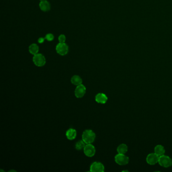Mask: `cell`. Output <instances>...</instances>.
Masks as SVG:
<instances>
[{"instance_id":"6da1fadb","label":"cell","mask_w":172,"mask_h":172,"mask_svg":"<svg viewBox=\"0 0 172 172\" xmlns=\"http://www.w3.org/2000/svg\"><path fill=\"white\" fill-rule=\"evenodd\" d=\"M96 135L95 133L90 129H87L85 130L83 132L82 138L83 140L86 144H91L94 142V140L96 139Z\"/></svg>"},{"instance_id":"7a4b0ae2","label":"cell","mask_w":172,"mask_h":172,"mask_svg":"<svg viewBox=\"0 0 172 172\" xmlns=\"http://www.w3.org/2000/svg\"><path fill=\"white\" fill-rule=\"evenodd\" d=\"M33 63L37 66L43 67L46 64V59L45 57L41 54H37L36 55H33Z\"/></svg>"},{"instance_id":"3957f363","label":"cell","mask_w":172,"mask_h":172,"mask_svg":"<svg viewBox=\"0 0 172 172\" xmlns=\"http://www.w3.org/2000/svg\"><path fill=\"white\" fill-rule=\"evenodd\" d=\"M115 161L119 165H126L129 163V158L125 154H118L115 156Z\"/></svg>"},{"instance_id":"277c9868","label":"cell","mask_w":172,"mask_h":172,"mask_svg":"<svg viewBox=\"0 0 172 172\" xmlns=\"http://www.w3.org/2000/svg\"><path fill=\"white\" fill-rule=\"evenodd\" d=\"M160 165L165 168H168L172 165V160L169 156H165V154L159 157V162Z\"/></svg>"},{"instance_id":"5b68a950","label":"cell","mask_w":172,"mask_h":172,"mask_svg":"<svg viewBox=\"0 0 172 172\" xmlns=\"http://www.w3.org/2000/svg\"><path fill=\"white\" fill-rule=\"evenodd\" d=\"M57 53L61 56H65L68 54L69 51V47L68 45L65 43H59L57 44L56 47Z\"/></svg>"},{"instance_id":"8992f818","label":"cell","mask_w":172,"mask_h":172,"mask_svg":"<svg viewBox=\"0 0 172 172\" xmlns=\"http://www.w3.org/2000/svg\"><path fill=\"white\" fill-rule=\"evenodd\" d=\"M84 153L87 157H93L96 154V148L93 144H86L83 149Z\"/></svg>"},{"instance_id":"52a82bcc","label":"cell","mask_w":172,"mask_h":172,"mask_svg":"<svg viewBox=\"0 0 172 172\" xmlns=\"http://www.w3.org/2000/svg\"><path fill=\"white\" fill-rule=\"evenodd\" d=\"M104 171V165L101 162H93L90 167V171L91 172H103Z\"/></svg>"},{"instance_id":"ba28073f","label":"cell","mask_w":172,"mask_h":172,"mask_svg":"<svg viewBox=\"0 0 172 172\" xmlns=\"http://www.w3.org/2000/svg\"><path fill=\"white\" fill-rule=\"evenodd\" d=\"M159 157H160L155 153H151L147 155L146 161L150 165H154L159 162Z\"/></svg>"},{"instance_id":"9c48e42d","label":"cell","mask_w":172,"mask_h":172,"mask_svg":"<svg viewBox=\"0 0 172 172\" xmlns=\"http://www.w3.org/2000/svg\"><path fill=\"white\" fill-rule=\"evenodd\" d=\"M86 93V87L82 84L77 86L75 90V96L76 98H81L85 96Z\"/></svg>"},{"instance_id":"30bf717a","label":"cell","mask_w":172,"mask_h":172,"mask_svg":"<svg viewBox=\"0 0 172 172\" xmlns=\"http://www.w3.org/2000/svg\"><path fill=\"white\" fill-rule=\"evenodd\" d=\"M108 97L107 96L106 94L103 93H99L96 94V96L95 97L96 101L97 103L101 104H104L107 103L108 101Z\"/></svg>"},{"instance_id":"8fae6325","label":"cell","mask_w":172,"mask_h":172,"mask_svg":"<svg viewBox=\"0 0 172 172\" xmlns=\"http://www.w3.org/2000/svg\"><path fill=\"white\" fill-rule=\"evenodd\" d=\"M39 7L41 11L43 12H48L50 11L51 6L50 3L48 1L46 0L40 2Z\"/></svg>"},{"instance_id":"7c38bea8","label":"cell","mask_w":172,"mask_h":172,"mask_svg":"<svg viewBox=\"0 0 172 172\" xmlns=\"http://www.w3.org/2000/svg\"><path fill=\"white\" fill-rule=\"evenodd\" d=\"M66 136L67 139L70 140H74L75 139L77 136V132H76V130L73 128H70L66 131Z\"/></svg>"},{"instance_id":"4fadbf2b","label":"cell","mask_w":172,"mask_h":172,"mask_svg":"<svg viewBox=\"0 0 172 172\" xmlns=\"http://www.w3.org/2000/svg\"><path fill=\"white\" fill-rule=\"evenodd\" d=\"M28 50L32 55H35L38 54L39 51V46L36 43H32L29 46Z\"/></svg>"},{"instance_id":"5bb4252c","label":"cell","mask_w":172,"mask_h":172,"mask_svg":"<svg viewBox=\"0 0 172 172\" xmlns=\"http://www.w3.org/2000/svg\"><path fill=\"white\" fill-rule=\"evenodd\" d=\"M154 153L157 154V155L160 157V156L164 155L165 153V149L163 146L162 145H157L156 147H154Z\"/></svg>"},{"instance_id":"9a60e30c","label":"cell","mask_w":172,"mask_h":172,"mask_svg":"<svg viewBox=\"0 0 172 172\" xmlns=\"http://www.w3.org/2000/svg\"><path fill=\"white\" fill-rule=\"evenodd\" d=\"M71 83L73 85L78 86L79 85H80L82 83V78L78 75H74V76L71 78Z\"/></svg>"},{"instance_id":"2e32d148","label":"cell","mask_w":172,"mask_h":172,"mask_svg":"<svg viewBox=\"0 0 172 172\" xmlns=\"http://www.w3.org/2000/svg\"><path fill=\"white\" fill-rule=\"evenodd\" d=\"M117 152L118 154H125L128 151V146L126 144H121L117 147Z\"/></svg>"},{"instance_id":"e0dca14e","label":"cell","mask_w":172,"mask_h":172,"mask_svg":"<svg viewBox=\"0 0 172 172\" xmlns=\"http://www.w3.org/2000/svg\"><path fill=\"white\" fill-rule=\"evenodd\" d=\"M86 144V143L84 142V141L83 140H79L76 143V144H75V148H76L77 150H78V151H80V150H81V149H83Z\"/></svg>"},{"instance_id":"ac0fdd59","label":"cell","mask_w":172,"mask_h":172,"mask_svg":"<svg viewBox=\"0 0 172 172\" xmlns=\"http://www.w3.org/2000/svg\"><path fill=\"white\" fill-rule=\"evenodd\" d=\"M45 39L49 41H53L54 40V35L51 33H48L45 37Z\"/></svg>"},{"instance_id":"d6986e66","label":"cell","mask_w":172,"mask_h":172,"mask_svg":"<svg viewBox=\"0 0 172 172\" xmlns=\"http://www.w3.org/2000/svg\"><path fill=\"white\" fill-rule=\"evenodd\" d=\"M66 40V37L64 35H61L59 36L58 40L60 43H65Z\"/></svg>"},{"instance_id":"ffe728a7","label":"cell","mask_w":172,"mask_h":172,"mask_svg":"<svg viewBox=\"0 0 172 172\" xmlns=\"http://www.w3.org/2000/svg\"><path fill=\"white\" fill-rule=\"evenodd\" d=\"M45 37H40L38 38V43H43L45 41Z\"/></svg>"},{"instance_id":"44dd1931","label":"cell","mask_w":172,"mask_h":172,"mask_svg":"<svg viewBox=\"0 0 172 172\" xmlns=\"http://www.w3.org/2000/svg\"><path fill=\"white\" fill-rule=\"evenodd\" d=\"M40 1L41 2V1H46V0H40Z\"/></svg>"}]
</instances>
